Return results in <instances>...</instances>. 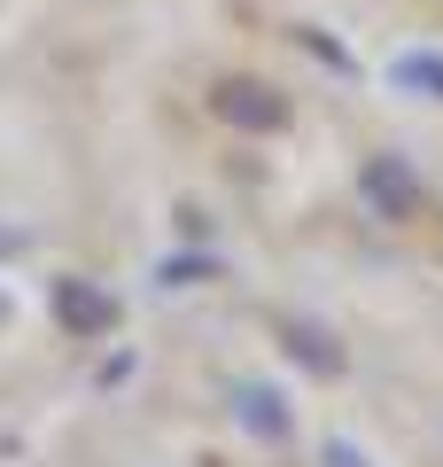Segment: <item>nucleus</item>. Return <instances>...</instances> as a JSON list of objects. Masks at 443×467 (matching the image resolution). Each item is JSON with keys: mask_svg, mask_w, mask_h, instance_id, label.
I'll list each match as a JSON object with an SVG mask.
<instances>
[{"mask_svg": "<svg viewBox=\"0 0 443 467\" xmlns=\"http://www.w3.org/2000/svg\"><path fill=\"white\" fill-rule=\"evenodd\" d=\"M218 117H233V125H249V133H264V125H280V101L273 94H264V86H242V78H233V86H218Z\"/></svg>", "mask_w": 443, "mask_h": 467, "instance_id": "nucleus-1", "label": "nucleus"}, {"mask_svg": "<svg viewBox=\"0 0 443 467\" xmlns=\"http://www.w3.org/2000/svg\"><path fill=\"white\" fill-rule=\"evenodd\" d=\"M366 195L381 202V211H412V180H405V164H389V156H381V164H366Z\"/></svg>", "mask_w": 443, "mask_h": 467, "instance_id": "nucleus-2", "label": "nucleus"}, {"mask_svg": "<svg viewBox=\"0 0 443 467\" xmlns=\"http://www.w3.org/2000/svg\"><path fill=\"white\" fill-rule=\"evenodd\" d=\"M397 70H405L412 86H436V94H443V63H436V55H405Z\"/></svg>", "mask_w": 443, "mask_h": 467, "instance_id": "nucleus-3", "label": "nucleus"}, {"mask_svg": "<svg viewBox=\"0 0 443 467\" xmlns=\"http://www.w3.org/2000/svg\"><path fill=\"white\" fill-rule=\"evenodd\" d=\"M70 319H86V327H101V319H109V304H101V296H70Z\"/></svg>", "mask_w": 443, "mask_h": 467, "instance_id": "nucleus-4", "label": "nucleus"}]
</instances>
